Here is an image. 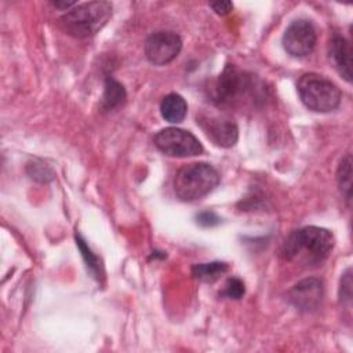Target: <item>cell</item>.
Wrapping results in <instances>:
<instances>
[{
	"label": "cell",
	"mask_w": 353,
	"mask_h": 353,
	"mask_svg": "<svg viewBox=\"0 0 353 353\" xmlns=\"http://www.w3.org/2000/svg\"><path fill=\"white\" fill-rule=\"evenodd\" d=\"M182 48V40L175 32L152 33L145 43V54L150 63L163 66L174 61Z\"/></svg>",
	"instance_id": "cell-8"
},
{
	"label": "cell",
	"mask_w": 353,
	"mask_h": 353,
	"mask_svg": "<svg viewBox=\"0 0 353 353\" xmlns=\"http://www.w3.org/2000/svg\"><path fill=\"white\" fill-rule=\"evenodd\" d=\"M212 102L219 108H237L244 101L263 99L265 88L252 74L234 65H226L208 88Z\"/></svg>",
	"instance_id": "cell-1"
},
{
	"label": "cell",
	"mask_w": 353,
	"mask_h": 353,
	"mask_svg": "<svg viewBox=\"0 0 353 353\" xmlns=\"http://www.w3.org/2000/svg\"><path fill=\"white\" fill-rule=\"evenodd\" d=\"M324 287L321 280L309 277L296 283L288 292L290 302L302 312L316 310L323 299Z\"/></svg>",
	"instance_id": "cell-10"
},
{
	"label": "cell",
	"mask_w": 353,
	"mask_h": 353,
	"mask_svg": "<svg viewBox=\"0 0 353 353\" xmlns=\"http://www.w3.org/2000/svg\"><path fill=\"white\" fill-rule=\"evenodd\" d=\"M328 57L338 73L347 81H352V47L350 43L339 34H334L328 44Z\"/></svg>",
	"instance_id": "cell-11"
},
{
	"label": "cell",
	"mask_w": 353,
	"mask_h": 353,
	"mask_svg": "<svg viewBox=\"0 0 353 353\" xmlns=\"http://www.w3.org/2000/svg\"><path fill=\"white\" fill-rule=\"evenodd\" d=\"M336 179L341 193L345 196V200L347 204L350 203V192H352V157L350 154H345L342 160L339 161L338 171H336Z\"/></svg>",
	"instance_id": "cell-15"
},
{
	"label": "cell",
	"mask_w": 353,
	"mask_h": 353,
	"mask_svg": "<svg viewBox=\"0 0 353 353\" xmlns=\"http://www.w3.org/2000/svg\"><path fill=\"white\" fill-rule=\"evenodd\" d=\"M76 244H77V247L81 252V256L84 258V262H85L88 270L91 272V274L97 280H101L103 277V268H102L101 259L91 251V248L88 247V244L80 234H76Z\"/></svg>",
	"instance_id": "cell-16"
},
{
	"label": "cell",
	"mask_w": 353,
	"mask_h": 353,
	"mask_svg": "<svg viewBox=\"0 0 353 353\" xmlns=\"http://www.w3.org/2000/svg\"><path fill=\"white\" fill-rule=\"evenodd\" d=\"M210 7L218 14V15H226L232 11L233 8V4L232 1H228V0H222V1H212L210 3Z\"/></svg>",
	"instance_id": "cell-20"
},
{
	"label": "cell",
	"mask_w": 353,
	"mask_h": 353,
	"mask_svg": "<svg viewBox=\"0 0 353 353\" xmlns=\"http://www.w3.org/2000/svg\"><path fill=\"white\" fill-rule=\"evenodd\" d=\"M112 15V4L109 1H88L76 4L68 10L59 19L61 26L69 34L84 39L94 36L101 30Z\"/></svg>",
	"instance_id": "cell-3"
},
{
	"label": "cell",
	"mask_w": 353,
	"mask_h": 353,
	"mask_svg": "<svg viewBox=\"0 0 353 353\" xmlns=\"http://www.w3.org/2000/svg\"><path fill=\"white\" fill-rule=\"evenodd\" d=\"M335 244L332 233L319 226H305L294 230L284 241L281 255L287 261H301L306 265L321 263Z\"/></svg>",
	"instance_id": "cell-2"
},
{
	"label": "cell",
	"mask_w": 353,
	"mask_h": 353,
	"mask_svg": "<svg viewBox=\"0 0 353 353\" xmlns=\"http://www.w3.org/2000/svg\"><path fill=\"white\" fill-rule=\"evenodd\" d=\"M228 272V265L225 262H208V263H197L192 268V274L196 280L203 283H214L221 276Z\"/></svg>",
	"instance_id": "cell-14"
},
{
	"label": "cell",
	"mask_w": 353,
	"mask_h": 353,
	"mask_svg": "<svg viewBox=\"0 0 353 353\" xmlns=\"http://www.w3.org/2000/svg\"><path fill=\"white\" fill-rule=\"evenodd\" d=\"M339 298L343 303H350L352 302V270L347 269L341 279V285H339Z\"/></svg>",
	"instance_id": "cell-18"
},
{
	"label": "cell",
	"mask_w": 353,
	"mask_h": 353,
	"mask_svg": "<svg viewBox=\"0 0 353 353\" xmlns=\"http://www.w3.org/2000/svg\"><path fill=\"white\" fill-rule=\"evenodd\" d=\"M296 88L302 103L313 112H332L341 103L339 88L330 79L319 73L302 74Z\"/></svg>",
	"instance_id": "cell-5"
},
{
	"label": "cell",
	"mask_w": 353,
	"mask_h": 353,
	"mask_svg": "<svg viewBox=\"0 0 353 353\" xmlns=\"http://www.w3.org/2000/svg\"><path fill=\"white\" fill-rule=\"evenodd\" d=\"M221 181L219 172L207 163H192L178 170L174 192L182 201H196L207 196Z\"/></svg>",
	"instance_id": "cell-4"
},
{
	"label": "cell",
	"mask_w": 353,
	"mask_h": 353,
	"mask_svg": "<svg viewBox=\"0 0 353 353\" xmlns=\"http://www.w3.org/2000/svg\"><path fill=\"white\" fill-rule=\"evenodd\" d=\"M244 292H245L244 283L239 277H230L226 281V285L222 294L230 299H240L244 295Z\"/></svg>",
	"instance_id": "cell-17"
},
{
	"label": "cell",
	"mask_w": 353,
	"mask_h": 353,
	"mask_svg": "<svg viewBox=\"0 0 353 353\" xmlns=\"http://www.w3.org/2000/svg\"><path fill=\"white\" fill-rule=\"evenodd\" d=\"M160 113L165 121L178 124L186 117L188 103L182 95L171 92L163 98L160 103Z\"/></svg>",
	"instance_id": "cell-12"
},
{
	"label": "cell",
	"mask_w": 353,
	"mask_h": 353,
	"mask_svg": "<svg viewBox=\"0 0 353 353\" xmlns=\"http://www.w3.org/2000/svg\"><path fill=\"white\" fill-rule=\"evenodd\" d=\"M127 94L124 87L114 79H106L102 95V106L106 110H113L125 102Z\"/></svg>",
	"instance_id": "cell-13"
},
{
	"label": "cell",
	"mask_w": 353,
	"mask_h": 353,
	"mask_svg": "<svg viewBox=\"0 0 353 353\" xmlns=\"http://www.w3.org/2000/svg\"><path fill=\"white\" fill-rule=\"evenodd\" d=\"M196 222L203 228H212L221 222V218L212 211H203L196 215Z\"/></svg>",
	"instance_id": "cell-19"
},
{
	"label": "cell",
	"mask_w": 353,
	"mask_h": 353,
	"mask_svg": "<svg viewBox=\"0 0 353 353\" xmlns=\"http://www.w3.org/2000/svg\"><path fill=\"white\" fill-rule=\"evenodd\" d=\"M156 148L171 157H193L203 153V145L200 141L189 131L167 127L160 130L154 135Z\"/></svg>",
	"instance_id": "cell-6"
},
{
	"label": "cell",
	"mask_w": 353,
	"mask_h": 353,
	"mask_svg": "<svg viewBox=\"0 0 353 353\" xmlns=\"http://www.w3.org/2000/svg\"><path fill=\"white\" fill-rule=\"evenodd\" d=\"M197 124L205 135L221 148H232L239 139V128L236 123L225 116L201 113L197 116Z\"/></svg>",
	"instance_id": "cell-9"
},
{
	"label": "cell",
	"mask_w": 353,
	"mask_h": 353,
	"mask_svg": "<svg viewBox=\"0 0 353 353\" xmlns=\"http://www.w3.org/2000/svg\"><path fill=\"white\" fill-rule=\"evenodd\" d=\"M55 8H59V10H63V11H68L70 10L72 7L76 6V1H52L51 3Z\"/></svg>",
	"instance_id": "cell-21"
},
{
	"label": "cell",
	"mask_w": 353,
	"mask_h": 353,
	"mask_svg": "<svg viewBox=\"0 0 353 353\" xmlns=\"http://www.w3.org/2000/svg\"><path fill=\"white\" fill-rule=\"evenodd\" d=\"M283 47L291 55L296 58L312 54L316 47L317 33L313 23L307 19L292 21L283 34Z\"/></svg>",
	"instance_id": "cell-7"
}]
</instances>
